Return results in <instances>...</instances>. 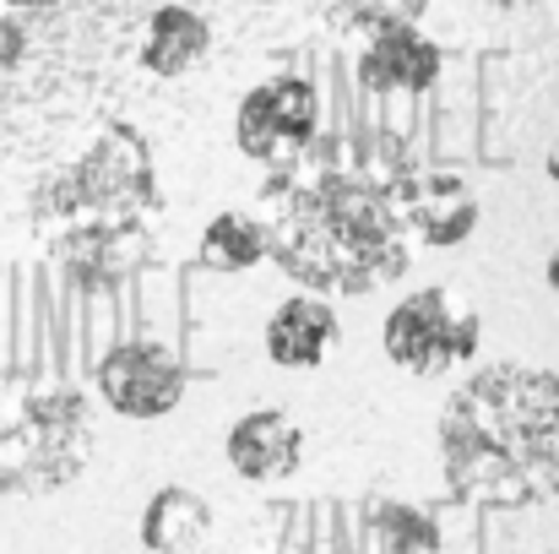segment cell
Here are the masks:
<instances>
[{
  "mask_svg": "<svg viewBox=\"0 0 559 554\" xmlns=\"http://www.w3.org/2000/svg\"><path fill=\"white\" fill-rule=\"evenodd\" d=\"M228 468L239 479H288L305 457V435L288 413L277 408H255L228 429Z\"/></svg>",
  "mask_w": 559,
  "mask_h": 554,
  "instance_id": "obj_9",
  "label": "cell"
},
{
  "mask_svg": "<svg viewBox=\"0 0 559 554\" xmlns=\"http://www.w3.org/2000/svg\"><path fill=\"white\" fill-rule=\"evenodd\" d=\"M321 126V98L305 76H266L239 98L234 142L255 164H294Z\"/></svg>",
  "mask_w": 559,
  "mask_h": 554,
  "instance_id": "obj_6",
  "label": "cell"
},
{
  "mask_svg": "<svg viewBox=\"0 0 559 554\" xmlns=\"http://www.w3.org/2000/svg\"><path fill=\"white\" fill-rule=\"evenodd\" d=\"M549 180L559 185V142H555V153H549Z\"/></svg>",
  "mask_w": 559,
  "mask_h": 554,
  "instance_id": "obj_21",
  "label": "cell"
},
{
  "mask_svg": "<svg viewBox=\"0 0 559 554\" xmlns=\"http://www.w3.org/2000/svg\"><path fill=\"white\" fill-rule=\"evenodd\" d=\"M445 484L495 511H527L559 495V375L489 365L462 380L440 413Z\"/></svg>",
  "mask_w": 559,
  "mask_h": 554,
  "instance_id": "obj_1",
  "label": "cell"
},
{
  "mask_svg": "<svg viewBox=\"0 0 559 554\" xmlns=\"http://www.w3.org/2000/svg\"><path fill=\"white\" fill-rule=\"evenodd\" d=\"M158 212L164 190L153 175V153L142 131L120 120L104 126L93 148L38 196V228L49 250L82 278H126L147 256Z\"/></svg>",
  "mask_w": 559,
  "mask_h": 554,
  "instance_id": "obj_3",
  "label": "cell"
},
{
  "mask_svg": "<svg viewBox=\"0 0 559 554\" xmlns=\"http://www.w3.org/2000/svg\"><path fill=\"white\" fill-rule=\"evenodd\" d=\"M93 386L120 419H164L186 397V365L175 359V349L153 338H131L98 359Z\"/></svg>",
  "mask_w": 559,
  "mask_h": 554,
  "instance_id": "obj_7",
  "label": "cell"
},
{
  "mask_svg": "<svg viewBox=\"0 0 559 554\" xmlns=\"http://www.w3.org/2000/svg\"><path fill=\"white\" fill-rule=\"evenodd\" d=\"M206 533H212V506L186 484H164L142 511V550L147 554H190Z\"/></svg>",
  "mask_w": 559,
  "mask_h": 554,
  "instance_id": "obj_13",
  "label": "cell"
},
{
  "mask_svg": "<svg viewBox=\"0 0 559 554\" xmlns=\"http://www.w3.org/2000/svg\"><path fill=\"white\" fill-rule=\"evenodd\" d=\"M266 256L316 299H359L407 272V234L385 185L359 169H310L261 201Z\"/></svg>",
  "mask_w": 559,
  "mask_h": 554,
  "instance_id": "obj_2",
  "label": "cell"
},
{
  "mask_svg": "<svg viewBox=\"0 0 559 554\" xmlns=\"http://www.w3.org/2000/svg\"><path fill=\"white\" fill-rule=\"evenodd\" d=\"M391 365L407 375H445L478 349V316L467 305H456L445 288H418L413 299H402L385 316L380 332Z\"/></svg>",
  "mask_w": 559,
  "mask_h": 554,
  "instance_id": "obj_5",
  "label": "cell"
},
{
  "mask_svg": "<svg viewBox=\"0 0 559 554\" xmlns=\"http://www.w3.org/2000/svg\"><path fill=\"white\" fill-rule=\"evenodd\" d=\"M5 11H44V5H60V0H0Z\"/></svg>",
  "mask_w": 559,
  "mask_h": 554,
  "instance_id": "obj_18",
  "label": "cell"
},
{
  "mask_svg": "<svg viewBox=\"0 0 559 554\" xmlns=\"http://www.w3.org/2000/svg\"><path fill=\"white\" fill-rule=\"evenodd\" d=\"M440 76V44L418 27H385L359 55V82L370 93H424Z\"/></svg>",
  "mask_w": 559,
  "mask_h": 554,
  "instance_id": "obj_10",
  "label": "cell"
},
{
  "mask_svg": "<svg viewBox=\"0 0 559 554\" xmlns=\"http://www.w3.org/2000/svg\"><path fill=\"white\" fill-rule=\"evenodd\" d=\"M380 554H440V533L429 517L391 506V511H380Z\"/></svg>",
  "mask_w": 559,
  "mask_h": 554,
  "instance_id": "obj_16",
  "label": "cell"
},
{
  "mask_svg": "<svg viewBox=\"0 0 559 554\" xmlns=\"http://www.w3.org/2000/svg\"><path fill=\"white\" fill-rule=\"evenodd\" d=\"M549 288H555V294H559V250H555V256H549Z\"/></svg>",
  "mask_w": 559,
  "mask_h": 554,
  "instance_id": "obj_19",
  "label": "cell"
},
{
  "mask_svg": "<svg viewBox=\"0 0 559 554\" xmlns=\"http://www.w3.org/2000/svg\"><path fill=\"white\" fill-rule=\"evenodd\" d=\"M337 310L332 299H316V294H294L272 310L266 321V359L283 369H316L332 343H337Z\"/></svg>",
  "mask_w": 559,
  "mask_h": 554,
  "instance_id": "obj_11",
  "label": "cell"
},
{
  "mask_svg": "<svg viewBox=\"0 0 559 554\" xmlns=\"http://www.w3.org/2000/svg\"><path fill=\"white\" fill-rule=\"evenodd\" d=\"M201 261L212 272H250L255 261H266V234L255 212H217L201 228Z\"/></svg>",
  "mask_w": 559,
  "mask_h": 554,
  "instance_id": "obj_14",
  "label": "cell"
},
{
  "mask_svg": "<svg viewBox=\"0 0 559 554\" xmlns=\"http://www.w3.org/2000/svg\"><path fill=\"white\" fill-rule=\"evenodd\" d=\"M495 5H506V11H527V5H538V0H495Z\"/></svg>",
  "mask_w": 559,
  "mask_h": 554,
  "instance_id": "obj_20",
  "label": "cell"
},
{
  "mask_svg": "<svg viewBox=\"0 0 559 554\" xmlns=\"http://www.w3.org/2000/svg\"><path fill=\"white\" fill-rule=\"evenodd\" d=\"M22 38H27V33H22V22H16L5 5H0V71H5L16 55H22Z\"/></svg>",
  "mask_w": 559,
  "mask_h": 554,
  "instance_id": "obj_17",
  "label": "cell"
},
{
  "mask_svg": "<svg viewBox=\"0 0 559 554\" xmlns=\"http://www.w3.org/2000/svg\"><path fill=\"white\" fill-rule=\"evenodd\" d=\"M391 196V212L402 223L407 239H424V245H462L473 228H478V196L467 190L462 175H445V169H407L385 185Z\"/></svg>",
  "mask_w": 559,
  "mask_h": 554,
  "instance_id": "obj_8",
  "label": "cell"
},
{
  "mask_svg": "<svg viewBox=\"0 0 559 554\" xmlns=\"http://www.w3.org/2000/svg\"><path fill=\"white\" fill-rule=\"evenodd\" d=\"M255 5H272V0H255Z\"/></svg>",
  "mask_w": 559,
  "mask_h": 554,
  "instance_id": "obj_22",
  "label": "cell"
},
{
  "mask_svg": "<svg viewBox=\"0 0 559 554\" xmlns=\"http://www.w3.org/2000/svg\"><path fill=\"white\" fill-rule=\"evenodd\" d=\"M206 49H212V27L190 5H158L142 27V66L153 76H186L206 60Z\"/></svg>",
  "mask_w": 559,
  "mask_h": 554,
  "instance_id": "obj_12",
  "label": "cell"
},
{
  "mask_svg": "<svg viewBox=\"0 0 559 554\" xmlns=\"http://www.w3.org/2000/svg\"><path fill=\"white\" fill-rule=\"evenodd\" d=\"M93 462V408L55 380H0V495H55Z\"/></svg>",
  "mask_w": 559,
  "mask_h": 554,
  "instance_id": "obj_4",
  "label": "cell"
},
{
  "mask_svg": "<svg viewBox=\"0 0 559 554\" xmlns=\"http://www.w3.org/2000/svg\"><path fill=\"white\" fill-rule=\"evenodd\" d=\"M321 5H326V16H337V27L374 38L385 27H418L429 0H321Z\"/></svg>",
  "mask_w": 559,
  "mask_h": 554,
  "instance_id": "obj_15",
  "label": "cell"
}]
</instances>
